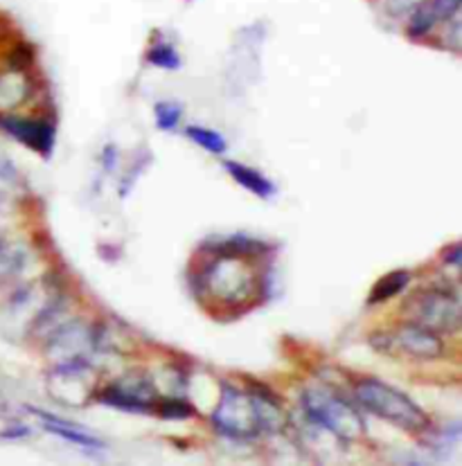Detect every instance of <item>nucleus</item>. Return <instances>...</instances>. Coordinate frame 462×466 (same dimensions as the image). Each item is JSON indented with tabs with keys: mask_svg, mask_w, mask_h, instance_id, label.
I'll list each match as a JSON object with an SVG mask.
<instances>
[{
	"mask_svg": "<svg viewBox=\"0 0 462 466\" xmlns=\"http://www.w3.org/2000/svg\"><path fill=\"white\" fill-rule=\"evenodd\" d=\"M156 412L168 421L190 420V417L194 415V408L190 406L185 399L168 397V399H159V403H156Z\"/></svg>",
	"mask_w": 462,
	"mask_h": 466,
	"instance_id": "obj_19",
	"label": "nucleus"
},
{
	"mask_svg": "<svg viewBox=\"0 0 462 466\" xmlns=\"http://www.w3.org/2000/svg\"><path fill=\"white\" fill-rule=\"evenodd\" d=\"M32 412L39 417L43 428H46L47 432H52V435L61 437V440L70 441V444L79 446V449L95 451V453H99V451H107V444H104L102 440H98L95 435H90V432H86L84 428L70 424V421H66V420H59V417H55V415H47V412H43V410H32Z\"/></svg>",
	"mask_w": 462,
	"mask_h": 466,
	"instance_id": "obj_12",
	"label": "nucleus"
},
{
	"mask_svg": "<svg viewBox=\"0 0 462 466\" xmlns=\"http://www.w3.org/2000/svg\"><path fill=\"white\" fill-rule=\"evenodd\" d=\"M95 347V336L90 334L84 322H68L56 325L47 339V354L55 363H66L75 359H88V351Z\"/></svg>",
	"mask_w": 462,
	"mask_h": 466,
	"instance_id": "obj_10",
	"label": "nucleus"
},
{
	"mask_svg": "<svg viewBox=\"0 0 462 466\" xmlns=\"http://www.w3.org/2000/svg\"><path fill=\"white\" fill-rule=\"evenodd\" d=\"M442 259L447 261V264L456 266L458 268L460 266V244H454L449 246V248H445V253H442Z\"/></svg>",
	"mask_w": 462,
	"mask_h": 466,
	"instance_id": "obj_21",
	"label": "nucleus"
},
{
	"mask_svg": "<svg viewBox=\"0 0 462 466\" xmlns=\"http://www.w3.org/2000/svg\"><path fill=\"white\" fill-rule=\"evenodd\" d=\"M185 136L190 137V140L197 142L201 149H206L208 154H214V156H221L226 154L228 145H226V137L221 136V133L212 131V128H206V127H190L188 131H185Z\"/></svg>",
	"mask_w": 462,
	"mask_h": 466,
	"instance_id": "obj_16",
	"label": "nucleus"
},
{
	"mask_svg": "<svg viewBox=\"0 0 462 466\" xmlns=\"http://www.w3.org/2000/svg\"><path fill=\"white\" fill-rule=\"evenodd\" d=\"M214 431L228 440H255L262 432H278L284 426L280 403L262 392H244L223 385L221 397L210 417Z\"/></svg>",
	"mask_w": 462,
	"mask_h": 466,
	"instance_id": "obj_1",
	"label": "nucleus"
},
{
	"mask_svg": "<svg viewBox=\"0 0 462 466\" xmlns=\"http://www.w3.org/2000/svg\"><path fill=\"white\" fill-rule=\"evenodd\" d=\"M206 250V248H203ZM210 261L201 266L194 275V291L199 296L212 298L214 302L226 307H240L255 296L260 279L249 264L251 257L237 253H221V250H208Z\"/></svg>",
	"mask_w": 462,
	"mask_h": 466,
	"instance_id": "obj_2",
	"label": "nucleus"
},
{
	"mask_svg": "<svg viewBox=\"0 0 462 466\" xmlns=\"http://www.w3.org/2000/svg\"><path fill=\"white\" fill-rule=\"evenodd\" d=\"M147 61L163 70H179L180 64H183V61H180V55L176 52V47L169 46V43L151 46L149 52H147Z\"/></svg>",
	"mask_w": 462,
	"mask_h": 466,
	"instance_id": "obj_18",
	"label": "nucleus"
},
{
	"mask_svg": "<svg viewBox=\"0 0 462 466\" xmlns=\"http://www.w3.org/2000/svg\"><path fill=\"white\" fill-rule=\"evenodd\" d=\"M154 113L156 127H159L160 131H174V128L179 127L180 117H183V106L176 102H160L156 104Z\"/></svg>",
	"mask_w": 462,
	"mask_h": 466,
	"instance_id": "obj_20",
	"label": "nucleus"
},
{
	"mask_svg": "<svg viewBox=\"0 0 462 466\" xmlns=\"http://www.w3.org/2000/svg\"><path fill=\"white\" fill-rule=\"evenodd\" d=\"M304 415L312 424L332 432L341 441H356L365 435V421L356 406L327 388H309L300 399Z\"/></svg>",
	"mask_w": 462,
	"mask_h": 466,
	"instance_id": "obj_4",
	"label": "nucleus"
},
{
	"mask_svg": "<svg viewBox=\"0 0 462 466\" xmlns=\"http://www.w3.org/2000/svg\"><path fill=\"white\" fill-rule=\"evenodd\" d=\"M95 383H98V372L88 359L66 360V363H55L50 379H47V390L52 397L66 406H82L93 397Z\"/></svg>",
	"mask_w": 462,
	"mask_h": 466,
	"instance_id": "obj_7",
	"label": "nucleus"
},
{
	"mask_svg": "<svg viewBox=\"0 0 462 466\" xmlns=\"http://www.w3.org/2000/svg\"><path fill=\"white\" fill-rule=\"evenodd\" d=\"M18 187H21V180H18L16 167L0 154V208L9 206Z\"/></svg>",
	"mask_w": 462,
	"mask_h": 466,
	"instance_id": "obj_17",
	"label": "nucleus"
},
{
	"mask_svg": "<svg viewBox=\"0 0 462 466\" xmlns=\"http://www.w3.org/2000/svg\"><path fill=\"white\" fill-rule=\"evenodd\" d=\"M404 316L437 334H458L462 322L460 298L458 293L442 287L420 289L404 302Z\"/></svg>",
	"mask_w": 462,
	"mask_h": 466,
	"instance_id": "obj_5",
	"label": "nucleus"
},
{
	"mask_svg": "<svg viewBox=\"0 0 462 466\" xmlns=\"http://www.w3.org/2000/svg\"><path fill=\"white\" fill-rule=\"evenodd\" d=\"M370 345L379 354L408 360H437L447 354V342L442 334L411 320L395 329L379 331L370 339Z\"/></svg>",
	"mask_w": 462,
	"mask_h": 466,
	"instance_id": "obj_6",
	"label": "nucleus"
},
{
	"mask_svg": "<svg viewBox=\"0 0 462 466\" xmlns=\"http://www.w3.org/2000/svg\"><path fill=\"white\" fill-rule=\"evenodd\" d=\"M413 275L408 270H393V273H385L384 278L370 289V296H368V304H381L385 299L399 296L404 289L411 284Z\"/></svg>",
	"mask_w": 462,
	"mask_h": 466,
	"instance_id": "obj_15",
	"label": "nucleus"
},
{
	"mask_svg": "<svg viewBox=\"0 0 462 466\" xmlns=\"http://www.w3.org/2000/svg\"><path fill=\"white\" fill-rule=\"evenodd\" d=\"M223 167H226L228 174L237 180V185H241L244 189H249V192L255 194L257 198H264V201H269V198H273L275 192H278V187L273 185V180H269L264 174H260V171H255L252 167H246V165L235 163V160H228V163H223Z\"/></svg>",
	"mask_w": 462,
	"mask_h": 466,
	"instance_id": "obj_14",
	"label": "nucleus"
},
{
	"mask_svg": "<svg viewBox=\"0 0 462 466\" xmlns=\"http://www.w3.org/2000/svg\"><path fill=\"white\" fill-rule=\"evenodd\" d=\"M99 403L111 406L116 410L133 412V415H154L159 403V390L145 374H127L116 383L107 385L99 392Z\"/></svg>",
	"mask_w": 462,
	"mask_h": 466,
	"instance_id": "obj_8",
	"label": "nucleus"
},
{
	"mask_svg": "<svg viewBox=\"0 0 462 466\" xmlns=\"http://www.w3.org/2000/svg\"><path fill=\"white\" fill-rule=\"evenodd\" d=\"M460 14V0H422L413 9L411 23H408V35L413 39H424L428 32L436 30L437 23L454 21Z\"/></svg>",
	"mask_w": 462,
	"mask_h": 466,
	"instance_id": "obj_11",
	"label": "nucleus"
},
{
	"mask_svg": "<svg viewBox=\"0 0 462 466\" xmlns=\"http://www.w3.org/2000/svg\"><path fill=\"white\" fill-rule=\"evenodd\" d=\"M27 266V253L18 241L9 239L0 230V287L12 284L23 275Z\"/></svg>",
	"mask_w": 462,
	"mask_h": 466,
	"instance_id": "obj_13",
	"label": "nucleus"
},
{
	"mask_svg": "<svg viewBox=\"0 0 462 466\" xmlns=\"http://www.w3.org/2000/svg\"><path fill=\"white\" fill-rule=\"evenodd\" d=\"M0 128L14 140L36 151L43 158H50L56 142V128L50 120L43 117H23L16 113H0Z\"/></svg>",
	"mask_w": 462,
	"mask_h": 466,
	"instance_id": "obj_9",
	"label": "nucleus"
},
{
	"mask_svg": "<svg viewBox=\"0 0 462 466\" xmlns=\"http://www.w3.org/2000/svg\"><path fill=\"white\" fill-rule=\"evenodd\" d=\"M354 399L370 415L402 428V431L413 432V435H424L431 431V420L426 412L402 390L379 381V379H364L356 383Z\"/></svg>",
	"mask_w": 462,
	"mask_h": 466,
	"instance_id": "obj_3",
	"label": "nucleus"
}]
</instances>
